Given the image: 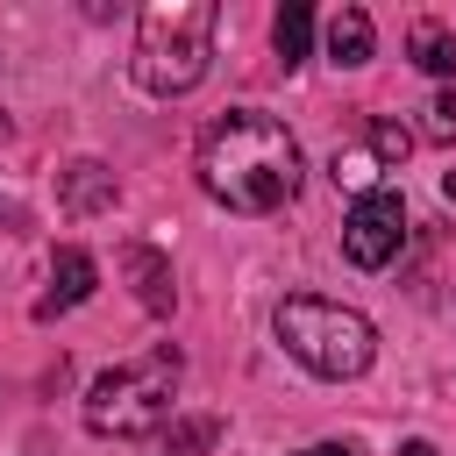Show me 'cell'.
Listing matches in <instances>:
<instances>
[{
  "label": "cell",
  "mask_w": 456,
  "mask_h": 456,
  "mask_svg": "<svg viewBox=\"0 0 456 456\" xmlns=\"http://www.w3.org/2000/svg\"><path fill=\"white\" fill-rule=\"evenodd\" d=\"M57 200H64V214H100V207H114V171L107 164H71Z\"/></svg>",
  "instance_id": "obj_9"
},
{
  "label": "cell",
  "mask_w": 456,
  "mask_h": 456,
  "mask_svg": "<svg viewBox=\"0 0 456 456\" xmlns=\"http://www.w3.org/2000/svg\"><path fill=\"white\" fill-rule=\"evenodd\" d=\"M178 370H185V363H178L171 342H157V349L135 356V363L100 370V378L86 385V428H93V435H114V442H135V435L164 428V420H171Z\"/></svg>",
  "instance_id": "obj_3"
},
{
  "label": "cell",
  "mask_w": 456,
  "mask_h": 456,
  "mask_svg": "<svg viewBox=\"0 0 456 456\" xmlns=\"http://www.w3.org/2000/svg\"><path fill=\"white\" fill-rule=\"evenodd\" d=\"M406 242V200L385 185V192H363L349 214H342V256L356 271H385Z\"/></svg>",
  "instance_id": "obj_5"
},
{
  "label": "cell",
  "mask_w": 456,
  "mask_h": 456,
  "mask_svg": "<svg viewBox=\"0 0 456 456\" xmlns=\"http://www.w3.org/2000/svg\"><path fill=\"white\" fill-rule=\"evenodd\" d=\"M214 442H221V420H214V413H185V420H171V428H164L157 456H207Z\"/></svg>",
  "instance_id": "obj_11"
},
{
  "label": "cell",
  "mask_w": 456,
  "mask_h": 456,
  "mask_svg": "<svg viewBox=\"0 0 456 456\" xmlns=\"http://www.w3.org/2000/svg\"><path fill=\"white\" fill-rule=\"evenodd\" d=\"M406 50H413V64H420V71H435V78H449V71H456V36H449L442 21H420Z\"/></svg>",
  "instance_id": "obj_12"
},
{
  "label": "cell",
  "mask_w": 456,
  "mask_h": 456,
  "mask_svg": "<svg viewBox=\"0 0 456 456\" xmlns=\"http://www.w3.org/2000/svg\"><path fill=\"white\" fill-rule=\"evenodd\" d=\"M299 456H356L349 442H314V449H299Z\"/></svg>",
  "instance_id": "obj_15"
},
{
  "label": "cell",
  "mask_w": 456,
  "mask_h": 456,
  "mask_svg": "<svg viewBox=\"0 0 456 456\" xmlns=\"http://www.w3.org/2000/svg\"><path fill=\"white\" fill-rule=\"evenodd\" d=\"M406 150H413V135H406L399 121H370V135H363V142H342V150L328 157V178H335V185H349L356 200H363V192H385V171H399V164H406Z\"/></svg>",
  "instance_id": "obj_6"
},
{
  "label": "cell",
  "mask_w": 456,
  "mask_h": 456,
  "mask_svg": "<svg viewBox=\"0 0 456 456\" xmlns=\"http://www.w3.org/2000/svg\"><path fill=\"white\" fill-rule=\"evenodd\" d=\"M121 271L135 278V299H142L150 314H171V299H178V292H171V264H164L150 242H121Z\"/></svg>",
  "instance_id": "obj_8"
},
{
  "label": "cell",
  "mask_w": 456,
  "mask_h": 456,
  "mask_svg": "<svg viewBox=\"0 0 456 456\" xmlns=\"http://www.w3.org/2000/svg\"><path fill=\"white\" fill-rule=\"evenodd\" d=\"M271 43H278V57L285 64H299L306 57V43H314V7H278V21H271Z\"/></svg>",
  "instance_id": "obj_13"
},
{
  "label": "cell",
  "mask_w": 456,
  "mask_h": 456,
  "mask_svg": "<svg viewBox=\"0 0 456 456\" xmlns=\"http://www.w3.org/2000/svg\"><path fill=\"white\" fill-rule=\"evenodd\" d=\"M214 28H221V7H214V0H157V7H142L128 78H135L142 93H157V100L192 93V86L207 78Z\"/></svg>",
  "instance_id": "obj_2"
},
{
  "label": "cell",
  "mask_w": 456,
  "mask_h": 456,
  "mask_svg": "<svg viewBox=\"0 0 456 456\" xmlns=\"http://www.w3.org/2000/svg\"><path fill=\"white\" fill-rule=\"evenodd\" d=\"M278 342L314 378H363L370 356H378V328L356 306H335V299H314V292H292L278 306Z\"/></svg>",
  "instance_id": "obj_4"
},
{
  "label": "cell",
  "mask_w": 456,
  "mask_h": 456,
  "mask_svg": "<svg viewBox=\"0 0 456 456\" xmlns=\"http://www.w3.org/2000/svg\"><path fill=\"white\" fill-rule=\"evenodd\" d=\"M442 200H449V207H456V171H442Z\"/></svg>",
  "instance_id": "obj_17"
},
{
  "label": "cell",
  "mask_w": 456,
  "mask_h": 456,
  "mask_svg": "<svg viewBox=\"0 0 456 456\" xmlns=\"http://www.w3.org/2000/svg\"><path fill=\"white\" fill-rule=\"evenodd\" d=\"M399 456H442V449H435V442H420V435H413V442H399Z\"/></svg>",
  "instance_id": "obj_16"
},
{
  "label": "cell",
  "mask_w": 456,
  "mask_h": 456,
  "mask_svg": "<svg viewBox=\"0 0 456 456\" xmlns=\"http://www.w3.org/2000/svg\"><path fill=\"white\" fill-rule=\"evenodd\" d=\"M328 57L335 64H370V14L363 7H335L328 14Z\"/></svg>",
  "instance_id": "obj_10"
},
{
  "label": "cell",
  "mask_w": 456,
  "mask_h": 456,
  "mask_svg": "<svg viewBox=\"0 0 456 456\" xmlns=\"http://www.w3.org/2000/svg\"><path fill=\"white\" fill-rule=\"evenodd\" d=\"M428 142H456V93H442L428 107Z\"/></svg>",
  "instance_id": "obj_14"
},
{
  "label": "cell",
  "mask_w": 456,
  "mask_h": 456,
  "mask_svg": "<svg viewBox=\"0 0 456 456\" xmlns=\"http://www.w3.org/2000/svg\"><path fill=\"white\" fill-rule=\"evenodd\" d=\"M200 185L235 214H278L299 192V142L256 107H228L200 135Z\"/></svg>",
  "instance_id": "obj_1"
},
{
  "label": "cell",
  "mask_w": 456,
  "mask_h": 456,
  "mask_svg": "<svg viewBox=\"0 0 456 456\" xmlns=\"http://www.w3.org/2000/svg\"><path fill=\"white\" fill-rule=\"evenodd\" d=\"M0 135H7V114H0Z\"/></svg>",
  "instance_id": "obj_18"
},
{
  "label": "cell",
  "mask_w": 456,
  "mask_h": 456,
  "mask_svg": "<svg viewBox=\"0 0 456 456\" xmlns=\"http://www.w3.org/2000/svg\"><path fill=\"white\" fill-rule=\"evenodd\" d=\"M93 285H100V264H93V249L64 242V249H57V264H50V292L36 299V321H57V314L86 306V299H93Z\"/></svg>",
  "instance_id": "obj_7"
}]
</instances>
